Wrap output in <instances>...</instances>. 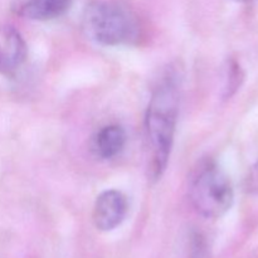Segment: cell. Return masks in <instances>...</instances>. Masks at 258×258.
I'll return each instance as SVG.
<instances>
[{
	"instance_id": "obj_1",
	"label": "cell",
	"mask_w": 258,
	"mask_h": 258,
	"mask_svg": "<svg viewBox=\"0 0 258 258\" xmlns=\"http://www.w3.org/2000/svg\"><path fill=\"white\" fill-rule=\"evenodd\" d=\"M179 88L175 77L166 76L153 91L145 116V131L150 151L149 174L158 180L170 158L179 113Z\"/></svg>"
},
{
	"instance_id": "obj_2",
	"label": "cell",
	"mask_w": 258,
	"mask_h": 258,
	"mask_svg": "<svg viewBox=\"0 0 258 258\" xmlns=\"http://www.w3.org/2000/svg\"><path fill=\"white\" fill-rule=\"evenodd\" d=\"M83 30L93 42L106 47L133 44L140 35L135 13L115 0H96L83 13Z\"/></svg>"
},
{
	"instance_id": "obj_3",
	"label": "cell",
	"mask_w": 258,
	"mask_h": 258,
	"mask_svg": "<svg viewBox=\"0 0 258 258\" xmlns=\"http://www.w3.org/2000/svg\"><path fill=\"white\" fill-rule=\"evenodd\" d=\"M189 197L194 209L201 216L217 219L231 209L234 193L229 176L218 165L207 163L194 174Z\"/></svg>"
},
{
	"instance_id": "obj_4",
	"label": "cell",
	"mask_w": 258,
	"mask_h": 258,
	"mask_svg": "<svg viewBox=\"0 0 258 258\" xmlns=\"http://www.w3.org/2000/svg\"><path fill=\"white\" fill-rule=\"evenodd\" d=\"M128 211L127 198L116 189L105 190L96 198L93 206L92 219L96 228L102 232H110L117 228Z\"/></svg>"
},
{
	"instance_id": "obj_5",
	"label": "cell",
	"mask_w": 258,
	"mask_h": 258,
	"mask_svg": "<svg viewBox=\"0 0 258 258\" xmlns=\"http://www.w3.org/2000/svg\"><path fill=\"white\" fill-rule=\"evenodd\" d=\"M28 48L24 38L12 25L0 27V75L12 77L25 63Z\"/></svg>"
},
{
	"instance_id": "obj_6",
	"label": "cell",
	"mask_w": 258,
	"mask_h": 258,
	"mask_svg": "<svg viewBox=\"0 0 258 258\" xmlns=\"http://www.w3.org/2000/svg\"><path fill=\"white\" fill-rule=\"evenodd\" d=\"M72 5V0H10L14 14L30 20H52L62 17Z\"/></svg>"
},
{
	"instance_id": "obj_7",
	"label": "cell",
	"mask_w": 258,
	"mask_h": 258,
	"mask_svg": "<svg viewBox=\"0 0 258 258\" xmlns=\"http://www.w3.org/2000/svg\"><path fill=\"white\" fill-rule=\"evenodd\" d=\"M126 133L121 126L108 125L101 128L93 139V150L101 159H112L123 150Z\"/></svg>"
},
{
	"instance_id": "obj_8",
	"label": "cell",
	"mask_w": 258,
	"mask_h": 258,
	"mask_svg": "<svg viewBox=\"0 0 258 258\" xmlns=\"http://www.w3.org/2000/svg\"><path fill=\"white\" fill-rule=\"evenodd\" d=\"M189 258H208L206 242H204V238L201 234L196 233L191 237Z\"/></svg>"
},
{
	"instance_id": "obj_9",
	"label": "cell",
	"mask_w": 258,
	"mask_h": 258,
	"mask_svg": "<svg viewBox=\"0 0 258 258\" xmlns=\"http://www.w3.org/2000/svg\"><path fill=\"white\" fill-rule=\"evenodd\" d=\"M248 186L249 189H251L252 193H254L256 196H258V161L256 165L252 168L251 173H249Z\"/></svg>"
},
{
	"instance_id": "obj_10",
	"label": "cell",
	"mask_w": 258,
	"mask_h": 258,
	"mask_svg": "<svg viewBox=\"0 0 258 258\" xmlns=\"http://www.w3.org/2000/svg\"><path fill=\"white\" fill-rule=\"evenodd\" d=\"M237 2H247V0H237Z\"/></svg>"
}]
</instances>
